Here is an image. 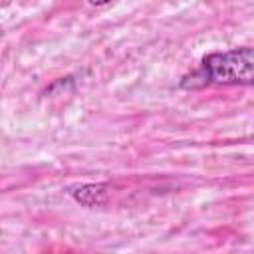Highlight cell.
Segmentation results:
<instances>
[{
  "mask_svg": "<svg viewBox=\"0 0 254 254\" xmlns=\"http://www.w3.org/2000/svg\"><path fill=\"white\" fill-rule=\"evenodd\" d=\"M254 79V52L252 48H234L228 52L208 54L200 69L185 77L183 87H198L208 83L222 85H250Z\"/></svg>",
  "mask_w": 254,
  "mask_h": 254,
  "instance_id": "cell-1",
  "label": "cell"
},
{
  "mask_svg": "<svg viewBox=\"0 0 254 254\" xmlns=\"http://www.w3.org/2000/svg\"><path fill=\"white\" fill-rule=\"evenodd\" d=\"M107 192H109V185L107 183H85V185L69 189L71 198L75 202H79L81 206H87V208L103 204L105 198H107Z\"/></svg>",
  "mask_w": 254,
  "mask_h": 254,
  "instance_id": "cell-2",
  "label": "cell"
},
{
  "mask_svg": "<svg viewBox=\"0 0 254 254\" xmlns=\"http://www.w3.org/2000/svg\"><path fill=\"white\" fill-rule=\"evenodd\" d=\"M111 0H89L91 6H103V4H109Z\"/></svg>",
  "mask_w": 254,
  "mask_h": 254,
  "instance_id": "cell-3",
  "label": "cell"
},
{
  "mask_svg": "<svg viewBox=\"0 0 254 254\" xmlns=\"http://www.w3.org/2000/svg\"><path fill=\"white\" fill-rule=\"evenodd\" d=\"M0 36H2V30H0Z\"/></svg>",
  "mask_w": 254,
  "mask_h": 254,
  "instance_id": "cell-4",
  "label": "cell"
}]
</instances>
